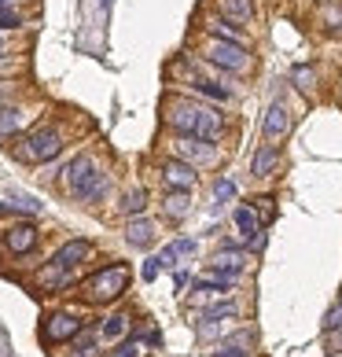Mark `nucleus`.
Returning a JSON list of instances; mask_svg holds the SVG:
<instances>
[{"instance_id":"nucleus-1","label":"nucleus","mask_w":342,"mask_h":357,"mask_svg":"<svg viewBox=\"0 0 342 357\" xmlns=\"http://www.w3.org/2000/svg\"><path fill=\"white\" fill-rule=\"evenodd\" d=\"M169 126L184 137H203V140H217L221 137V118L210 111V107H199V103H180L169 114Z\"/></svg>"},{"instance_id":"nucleus-2","label":"nucleus","mask_w":342,"mask_h":357,"mask_svg":"<svg viewBox=\"0 0 342 357\" xmlns=\"http://www.w3.org/2000/svg\"><path fill=\"white\" fill-rule=\"evenodd\" d=\"M67 188L81 203H100L103 192H107V177L100 174L96 162H92L88 155H77L74 162L67 166Z\"/></svg>"},{"instance_id":"nucleus-3","label":"nucleus","mask_w":342,"mask_h":357,"mask_svg":"<svg viewBox=\"0 0 342 357\" xmlns=\"http://www.w3.org/2000/svg\"><path fill=\"white\" fill-rule=\"evenodd\" d=\"M125 287H129V269L125 266H107V269H100L96 276L85 280V298L88 302H114Z\"/></svg>"},{"instance_id":"nucleus-4","label":"nucleus","mask_w":342,"mask_h":357,"mask_svg":"<svg viewBox=\"0 0 342 357\" xmlns=\"http://www.w3.org/2000/svg\"><path fill=\"white\" fill-rule=\"evenodd\" d=\"M63 151V133L59 129H37L33 137L22 140L19 155L26 158V162H48V158H56Z\"/></svg>"},{"instance_id":"nucleus-5","label":"nucleus","mask_w":342,"mask_h":357,"mask_svg":"<svg viewBox=\"0 0 342 357\" xmlns=\"http://www.w3.org/2000/svg\"><path fill=\"white\" fill-rule=\"evenodd\" d=\"M210 63H217V67L240 74V70H247V45H235V41H221V37H214V41H210Z\"/></svg>"},{"instance_id":"nucleus-6","label":"nucleus","mask_w":342,"mask_h":357,"mask_svg":"<svg viewBox=\"0 0 342 357\" xmlns=\"http://www.w3.org/2000/svg\"><path fill=\"white\" fill-rule=\"evenodd\" d=\"M81 335V321L74 313H52L48 324H45V339L48 342H70Z\"/></svg>"},{"instance_id":"nucleus-7","label":"nucleus","mask_w":342,"mask_h":357,"mask_svg":"<svg viewBox=\"0 0 342 357\" xmlns=\"http://www.w3.org/2000/svg\"><path fill=\"white\" fill-rule=\"evenodd\" d=\"M162 181H166V188H188L192 192V184L199 181V174H195V166L184 162V158H166L162 162Z\"/></svg>"},{"instance_id":"nucleus-8","label":"nucleus","mask_w":342,"mask_h":357,"mask_svg":"<svg viewBox=\"0 0 342 357\" xmlns=\"http://www.w3.org/2000/svg\"><path fill=\"white\" fill-rule=\"evenodd\" d=\"M4 247L11 250V255H30V250L37 247V229H33L30 221L11 225V229L4 232Z\"/></svg>"},{"instance_id":"nucleus-9","label":"nucleus","mask_w":342,"mask_h":357,"mask_svg":"<svg viewBox=\"0 0 342 357\" xmlns=\"http://www.w3.org/2000/svg\"><path fill=\"white\" fill-rule=\"evenodd\" d=\"M217 151H214V140H203V137H180L177 140V158H184V162H210Z\"/></svg>"},{"instance_id":"nucleus-10","label":"nucleus","mask_w":342,"mask_h":357,"mask_svg":"<svg viewBox=\"0 0 342 357\" xmlns=\"http://www.w3.org/2000/svg\"><path fill=\"white\" fill-rule=\"evenodd\" d=\"M276 166H280V148H276V144H261L251 158V174L254 177H272Z\"/></svg>"},{"instance_id":"nucleus-11","label":"nucleus","mask_w":342,"mask_h":357,"mask_svg":"<svg viewBox=\"0 0 342 357\" xmlns=\"http://www.w3.org/2000/svg\"><path fill=\"white\" fill-rule=\"evenodd\" d=\"M287 129H291V118H287L283 103L276 100L272 107L265 111V137H269V140H280V137H287Z\"/></svg>"},{"instance_id":"nucleus-12","label":"nucleus","mask_w":342,"mask_h":357,"mask_svg":"<svg viewBox=\"0 0 342 357\" xmlns=\"http://www.w3.org/2000/svg\"><path fill=\"white\" fill-rule=\"evenodd\" d=\"M162 210H166V218L180 221V218L192 210V195H188V188H169V192H166V199H162Z\"/></svg>"},{"instance_id":"nucleus-13","label":"nucleus","mask_w":342,"mask_h":357,"mask_svg":"<svg viewBox=\"0 0 342 357\" xmlns=\"http://www.w3.org/2000/svg\"><path fill=\"white\" fill-rule=\"evenodd\" d=\"M88 255H92V243H88V240H70V243L59 247L56 261H59V266H67V269H74L77 261H85Z\"/></svg>"},{"instance_id":"nucleus-14","label":"nucleus","mask_w":342,"mask_h":357,"mask_svg":"<svg viewBox=\"0 0 342 357\" xmlns=\"http://www.w3.org/2000/svg\"><path fill=\"white\" fill-rule=\"evenodd\" d=\"M232 284H235V273H225V269H217L214 266V273H206V276H199L195 280V291H232Z\"/></svg>"},{"instance_id":"nucleus-15","label":"nucleus","mask_w":342,"mask_h":357,"mask_svg":"<svg viewBox=\"0 0 342 357\" xmlns=\"http://www.w3.org/2000/svg\"><path fill=\"white\" fill-rule=\"evenodd\" d=\"M125 240L133 243V247H151V240H155V225L143 221V218H133V221H129V229H125Z\"/></svg>"},{"instance_id":"nucleus-16","label":"nucleus","mask_w":342,"mask_h":357,"mask_svg":"<svg viewBox=\"0 0 342 357\" xmlns=\"http://www.w3.org/2000/svg\"><path fill=\"white\" fill-rule=\"evenodd\" d=\"M63 284H70V269L59 266V261L52 258L48 266L41 269V287H45V291H56V287H63Z\"/></svg>"},{"instance_id":"nucleus-17","label":"nucleus","mask_w":342,"mask_h":357,"mask_svg":"<svg viewBox=\"0 0 342 357\" xmlns=\"http://www.w3.org/2000/svg\"><path fill=\"white\" fill-rule=\"evenodd\" d=\"M214 266H217V269H225V273H235V276H240V273L247 269V255H243V250H235V247H225V250H217Z\"/></svg>"},{"instance_id":"nucleus-18","label":"nucleus","mask_w":342,"mask_h":357,"mask_svg":"<svg viewBox=\"0 0 342 357\" xmlns=\"http://www.w3.org/2000/svg\"><path fill=\"white\" fill-rule=\"evenodd\" d=\"M206 30H210V37H221V41H235V45H247V41H243V33L235 30V26H232L228 19H210V26H206Z\"/></svg>"},{"instance_id":"nucleus-19","label":"nucleus","mask_w":342,"mask_h":357,"mask_svg":"<svg viewBox=\"0 0 342 357\" xmlns=\"http://www.w3.org/2000/svg\"><path fill=\"white\" fill-rule=\"evenodd\" d=\"M235 225H240V232L247 236V240H254L258 229H261V221H258V214H254V206H240V210H235Z\"/></svg>"},{"instance_id":"nucleus-20","label":"nucleus","mask_w":342,"mask_h":357,"mask_svg":"<svg viewBox=\"0 0 342 357\" xmlns=\"http://www.w3.org/2000/svg\"><path fill=\"white\" fill-rule=\"evenodd\" d=\"M129 332V317L125 313H114V317H107V324H103V339H118V335H125Z\"/></svg>"},{"instance_id":"nucleus-21","label":"nucleus","mask_w":342,"mask_h":357,"mask_svg":"<svg viewBox=\"0 0 342 357\" xmlns=\"http://www.w3.org/2000/svg\"><path fill=\"white\" fill-rule=\"evenodd\" d=\"M143 206H148V195H143V188H137V192H129L125 199H122V210L129 218H137V214H143Z\"/></svg>"},{"instance_id":"nucleus-22","label":"nucleus","mask_w":342,"mask_h":357,"mask_svg":"<svg viewBox=\"0 0 342 357\" xmlns=\"http://www.w3.org/2000/svg\"><path fill=\"white\" fill-rule=\"evenodd\" d=\"M22 122V114L15 107H0V137H8V133H15Z\"/></svg>"},{"instance_id":"nucleus-23","label":"nucleus","mask_w":342,"mask_h":357,"mask_svg":"<svg viewBox=\"0 0 342 357\" xmlns=\"http://www.w3.org/2000/svg\"><path fill=\"white\" fill-rule=\"evenodd\" d=\"M221 8H225V15H235L240 22L251 19V0H221Z\"/></svg>"},{"instance_id":"nucleus-24","label":"nucleus","mask_w":342,"mask_h":357,"mask_svg":"<svg viewBox=\"0 0 342 357\" xmlns=\"http://www.w3.org/2000/svg\"><path fill=\"white\" fill-rule=\"evenodd\" d=\"M206 321H225V317H235V302H214V306L203 310Z\"/></svg>"},{"instance_id":"nucleus-25","label":"nucleus","mask_w":342,"mask_h":357,"mask_svg":"<svg viewBox=\"0 0 342 357\" xmlns=\"http://www.w3.org/2000/svg\"><path fill=\"white\" fill-rule=\"evenodd\" d=\"M291 77H295V85H298L302 92H313V85H317V74H313V67H295Z\"/></svg>"},{"instance_id":"nucleus-26","label":"nucleus","mask_w":342,"mask_h":357,"mask_svg":"<svg viewBox=\"0 0 342 357\" xmlns=\"http://www.w3.org/2000/svg\"><path fill=\"white\" fill-rule=\"evenodd\" d=\"M339 328H342V302H335L324 317V332H339Z\"/></svg>"},{"instance_id":"nucleus-27","label":"nucleus","mask_w":342,"mask_h":357,"mask_svg":"<svg viewBox=\"0 0 342 357\" xmlns=\"http://www.w3.org/2000/svg\"><path fill=\"white\" fill-rule=\"evenodd\" d=\"M195 89H199L203 96H210V100H225V96H228V92H225V89H217L214 82H195Z\"/></svg>"},{"instance_id":"nucleus-28","label":"nucleus","mask_w":342,"mask_h":357,"mask_svg":"<svg viewBox=\"0 0 342 357\" xmlns=\"http://www.w3.org/2000/svg\"><path fill=\"white\" fill-rule=\"evenodd\" d=\"M214 195H217V203L235 199V184H232V181H217V184H214Z\"/></svg>"},{"instance_id":"nucleus-29","label":"nucleus","mask_w":342,"mask_h":357,"mask_svg":"<svg viewBox=\"0 0 342 357\" xmlns=\"http://www.w3.org/2000/svg\"><path fill=\"white\" fill-rule=\"evenodd\" d=\"M254 203H258V214H261V221L269 225V221L276 218V206H272V199H269V195H261V199H254Z\"/></svg>"},{"instance_id":"nucleus-30","label":"nucleus","mask_w":342,"mask_h":357,"mask_svg":"<svg viewBox=\"0 0 342 357\" xmlns=\"http://www.w3.org/2000/svg\"><path fill=\"white\" fill-rule=\"evenodd\" d=\"M214 357H251V350H243V347H235V342H225Z\"/></svg>"},{"instance_id":"nucleus-31","label":"nucleus","mask_w":342,"mask_h":357,"mask_svg":"<svg viewBox=\"0 0 342 357\" xmlns=\"http://www.w3.org/2000/svg\"><path fill=\"white\" fill-rule=\"evenodd\" d=\"M177 258H180V255H177V247H166L162 255H159V266H162V269H173V266H177Z\"/></svg>"},{"instance_id":"nucleus-32","label":"nucleus","mask_w":342,"mask_h":357,"mask_svg":"<svg viewBox=\"0 0 342 357\" xmlns=\"http://www.w3.org/2000/svg\"><path fill=\"white\" fill-rule=\"evenodd\" d=\"M159 258H148V261H143V280H155V276H159Z\"/></svg>"},{"instance_id":"nucleus-33","label":"nucleus","mask_w":342,"mask_h":357,"mask_svg":"<svg viewBox=\"0 0 342 357\" xmlns=\"http://www.w3.org/2000/svg\"><path fill=\"white\" fill-rule=\"evenodd\" d=\"M173 247H177V255H180V258H188V255H195V240H177Z\"/></svg>"},{"instance_id":"nucleus-34","label":"nucleus","mask_w":342,"mask_h":357,"mask_svg":"<svg viewBox=\"0 0 342 357\" xmlns=\"http://www.w3.org/2000/svg\"><path fill=\"white\" fill-rule=\"evenodd\" d=\"M0 26H19V15L11 8H0Z\"/></svg>"},{"instance_id":"nucleus-35","label":"nucleus","mask_w":342,"mask_h":357,"mask_svg":"<svg viewBox=\"0 0 342 357\" xmlns=\"http://www.w3.org/2000/svg\"><path fill=\"white\" fill-rule=\"evenodd\" d=\"M114 357H140V342H125V347L118 350Z\"/></svg>"},{"instance_id":"nucleus-36","label":"nucleus","mask_w":342,"mask_h":357,"mask_svg":"<svg viewBox=\"0 0 342 357\" xmlns=\"http://www.w3.org/2000/svg\"><path fill=\"white\" fill-rule=\"evenodd\" d=\"M0 52H4V37H0Z\"/></svg>"},{"instance_id":"nucleus-37","label":"nucleus","mask_w":342,"mask_h":357,"mask_svg":"<svg viewBox=\"0 0 342 357\" xmlns=\"http://www.w3.org/2000/svg\"><path fill=\"white\" fill-rule=\"evenodd\" d=\"M0 8H8V0H0Z\"/></svg>"}]
</instances>
